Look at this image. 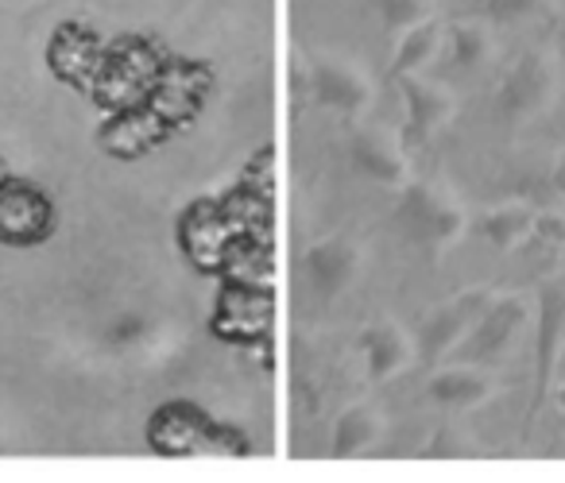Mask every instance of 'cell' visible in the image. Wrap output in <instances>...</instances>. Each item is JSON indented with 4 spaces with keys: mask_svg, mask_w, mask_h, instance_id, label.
Returning <instances> with one entry per match:
<instances>
[{
    "mask_svg": "<svg viewBox=\"0 0 565 483\" xmlns=\"http://www.w3.org/2000/svg\"><path fill=\"white\" fill-rule=\"evenodd\" d=\"M163 63H167L163 51H159L151 40H143V35H120L117 43L105 47V58L94 74L89 97L109 112H125V109H136V105H148Z\"/></svg>",
    "mask_w": 565,
    "mask_h": 483,
    "instance_id": "6da1fadb",
    "label": "cell"
},
{
    "mask_svg": "<svg viewBox=\"0 0 565 483\" xmlns=\"http://www.w3.org/2000/svg\"><path fill=\"white\" fill-rule=\"evenodd\" d=\"M148 444L163 457H248L252 441L233 426H217L190 402H167L151 414Z\"/></svg>",
    "mask_w": 565,
    "mask_h": 483,
    "instance_id": "7a4b0ae2",
    "label": "cell"
},
{
    "mask_svg": "<svg viewBox=\"0 0 565 483\" xmlns=\"http://www.w3.org/2000/svg\"><path fill=\"white\" fill-rule=\"evenodd\" d=\"M51 225H55V205L35 182H0V244L35 248V244H43L51 236Z\"/></svg>",
    "mask_w": 565,
    "mask_h": 483,
    "instance_id": "3957f363",
    "label": "cell"
},
{
    "mask_svg": "<svg viewBox=\"0 0 565 483\" xmlns=\"http://www.w3.org/2000/svg\"><path fill=\"white\" fill-rule=\"evenodd\" d=\"M275 325V290L225 282L213 313V333L228 344H264Z\"/></svg>",
    "mask_w": 565,
    "mask_h": 483,
    "instance_id": "277c9868",
    "label": "cell"
},
{
    "mask_svg": "<svg viewBox=\"0 0 565 483\" xmlns=\"http://www.w3.org/2000/svg\"><path fill=\"white\" fill-rule=\"evenodd\" d=\"M236 240H241V233L233 228L228 213L221 210V202L202 197V202H194L179 217V244L198 271L221 275V267H225V259H228V248H233Z\"/></svg>",
    "mask_w": 565,
    "mask_h": 483,
    "instance_id": "5b68a950",
    "label": "cell"
},
{
    "mask_svg": "<svg viewBox=\"0 0 565 483\" xmlns=\"http://www.w3.org/2000/svg\"><path fill=\"white\" fill-rule=\"evenodd\" d=\"M210 82H213L210 66L190 63V58H167L163 71H159L156 89H151V97H148V105L171 125V132H174V128L190 125V120L198 117L205 94H210Z\"/></svg>",
    "mask_w": 565,
    "mask_h": 483,
    "instance_id": "8992f818",
    "label": "cell"
},
{
    "mask_svg": "<svg viewBox=\"0 0 565 483\" xmlns=\"http://www.w3.org/2000/svg\"><path fill=\"white\" fill-rule=\"evenodd\" d=\"M399 225L415 244L446 248V244H454L461 236L465 213L449 197H441L434 186H411L399 205Z\"/></svg>",
    "mask_w": 565,
    "mask_h": 483,
    "instance_id": "52a82bcc",
    "label": "cell"
},
{
    "mask_svg": "<svg viewBox=\"0 0 565 483\" xmlns=\"http://www.w3.org/2000/svg\"><path fill=\"white\" fill-rule=\"evenodd\" d=\"M102 58H105L102 35L89 32V28L78 24V20L58 24L47 43L51 74H55L58 82H66V86L86 89V94H89V86H94V74H97V66H102Z\"/></svg>",
    "mask_w": 565,
    "mask_h": 483,
    "instance_id": "ba28073f",
    "label": "cell"
},
{
    "mask_svg": "<svg viewBox=\"0 0 565 483\" xmlns=\"http://www.w3.org/2000/svg\"><path fill=\"white\" fill-rule=\"evenodd\" d=\"M167 136H171V125H167L151 105L109 112V120L97 128L102 151H109L113 159H128V163H132V159H143L148 151H156Z\"/></svg>",
    "mask_w": 565,
    "mask_h": 483,
    "instance_id": "9c48e42d",
    "label": "cell"
},
{
    "mask_svg": "<svg viewBox=\"0 0 565 483\" xmlns=\"http://www.w3.org/2000/svg\"><path fill=\"white\" fill-rule=\"evenodd\" d=\"M484 310H488V298L480 294V290H472V294H461L457 302L441 305V310L426 321L423 336H418V356L423 359L446 356L449 348H457V344L469 336V329L477 325V318Z\"/></svg>",
    "mask_w": 565,
    "mask_h": 483,
    "instance_id": "30bf717a",
    "label": "cell"
},
{
    "mask_svg": "<svg viewBox=\"0 0 565 483\" xmlns=\"http://www.w3.org/2000/svg\"><path fill=\"white\" fill-rule=\"evenodd\" d=\"M554 97V71L546 66V58H523L515 71L508 74L500 97H495V109L508 120L534 117L542 105H550Z\"/></svg>",
    "mask_w": 565,
    "mask_h": 483,
    "instance_id": "8fae6325",
    "label": "cell"
},
{
    "mask_svg": "<svg viewBox=\"0 0 565 483\" xmlns=\"http://www.w3.org/2000/svg\"><path fill=\"white\" fill-rule=\"evenodd\" d=\"M526 321V305L519 298H508V302L492 305L477 318V325L469 329V336L461 341V352L469 359H492L500 356L511 344V336L519 333V325Z\"/></svg>",
    "mask_w": 565,
    "mask_h": 483,
    "instance_id": "7c38bea8",
    "label": "cell"
},
{
    "mask_svg": "<svg viewBox=\"0 0 565 483\" xmlns=\"http://www.w3.org/2000/svg\"><path fill=\"white\" fill-rule=\"evenodd\" d=\"M353 271H356V251H353V244L341 240V236L322 240L302 259V275H307V282L322 298L341 294V290L349 287V279H353Z\"/></svg>",
    "mask_w": 565,
    "mask_h": 483,
    "instance_id": "4fadbf2b",
    "label": "cell"
},
{
    "mask_svg": "<svg viewBox=\"0 0 565 483\" xmlns=\"http://www.w3.org/2000/svg\"><path fill=\"white\" fill-rule=\"evenodd\" d=\"M534 344H539V387L546 390L557 356H562V348H565V279L546 282V290H542Z\"/></svg>",
    "mask_w": 565,
    "mask_h": 483,
    "instance_id": "5bb4252c",
    "label": "cell"
},
{
    "mask_svg": "<svg viewBox=\"0 0 565 483\" xmlns=\"http://www.w3.org/2000/svg\"><path fill=\"white\" fill-rule=\"evenodd\" d=\"M315 97L333 112H361L372 101V86L345 63L322 58L315 66Z\"/></svg>",
    "mask_w": 565,
    "mask_h": 483,
    "instance_id": "9a60e30c",
    "label": "cell"
},
{
    "mask_svg": "<svg viewBox=\"0 0 565 483\" xmlns=\"http://www.w3.org/2000/svg\"><path fill=\"white\" fill-rule=\"evenodd\" d=\"M403 94H407V136L411 143H426L449 117V94L438 89L434 82H423L418 74H407Z\"/></svg>",
    "mask_w": 565,
    "mask_h": 483,
    "instance_id": "2e32d148",
    "label": "cell"
},
{
    "mask_svg": "<svg viewBox=\"0 0 565 483\" xmlns=\"http://www.w3.org/2000/svg\"><path fill=\"white\" fill-rule=\"evenodd\" d=\"M353 163L361 167L369 179L387 182V186H399L407 179V159H403V148L380 128H361L353 136Z\"/></svg>",
    "mask_w": 565,
    "mask_h": 483,
    "instance_id": "e0dca14e",
    "label": "cell"
},
{
    "mask_svg": "<svg viewBox=\"0 0 565 483\" xmlns=\"http://www.w3.org/2000/svg\"><path fill=\"white\" fill-rule=\"evenodd\" d=\"M411 356H415V344H411L407 333H403L399 325H392V321L372 325L369 333H364V359H369L372 383H384V379H392V375H399L403 367L411 364Z\"/></svg>",
    "mask_w": 565,
    "mask_h": 483,
    "instance_id": "ac0fdd59",
    "label": "cell"
},
{
    "mask_svg": "<svg viewBox=\"0 0 565 483\" xmlns=\"http://www.w3.org/2000/svg\"><path fill=\"white\" fill-rule=\"evenodd\" d=\"M221 279L241 282V287L275 290V264H271V240H256V236H241L228 248V259L221 267Z\"/></svg>",
    "mask_w": 565,
    "mask_h": 483,
    "instance_id": "d6986e66",
    "label": "cell"
},
{
    "mask_svg": "<svg viewBox=\"0 0 565 483\" xmlns=\"http://www.w3.org/2000/svg\"><path fill=\"white\" fill-rule=\"evenodd\" d=\"M271 202L275 197L259 194L252 186H236L233 194L221 197V210L228 213L233 228L241 236H256V240H271Z\"/></svg>",
    "mask_w": 565,
    "mask_h": 483,
    "instance_id": "ffe728a7",
    "label": "cell"
},
{
    "mask_svg": "<svg viewBox=\"0 0 565 483\" xmlns=\"http://www.w3.org/2000/svg\"><path fill=\"white\" fill-rule=\"evenodd\" d=\"M488 395H492V383H488V375H480L477 367H449V372L434 375V383H430V398L449 406V410H472V406H480Z\"/></svg>",
    "mask_w": 565,
    "mask_h": 483,
    "instance_id": "44dd1931",
    "label": "cell"
},
{
    "mask_svg": "<svg viewBox=\"0 0 565 483\" xmlns=\"http://www.w3.org/2000/svg\"><path fill=\"white\" fill-rule=\"evenodd\" d=\"M534 221H539V213L531 210V205L523 202H511V205H500V210L484 213V221H480V233L488 236V244H495V248H515V244H523L526 236L534 233Z\"/></svg>",
    "mask_w": 565,
    "mask_h": 483,
    "instance_id": "7402d4cb",
    "label": "cell"
},
{
    "mask_svg": "<svg viewBox=\"0 0 565 483\" xmlns=\"http://www.w3.org/2000/svg\"><path fill=\"white\" fill-rule=\"evenodd\" d=\"M380 441V414L372 406H353L338 418L333 429V452L338 457H361Z\"/></svg>",
    "mask_w": 565,
    "mask_h": 483,
    "instance_id": "603a6c76",
    "label": "cell"
},
{
    "mask_svg": "<svg viewBox=\"0 0 565 483\" xmlns=\"http://www.w3.org/2000/svg\"><path fill=\"white\" fill-rule=\"evenodd\" d=\"M438 43H441V28L434 20H423L411 32H403L399 51L392 58V74L395 78H407V74H418L423 66H430L434 55H438Z\"/></svg>",
    "mask_w": 565,
    "mask_h": 483,
    "instance_id": "cb8c5ba5",
    "label": "cell"
},
{
    "mask_svg": "<svg viewBox=\"0 0 565 483\" xmlns=\"http://www.w3.org/2000/svg\"><path fill=\"white\" fill-rule=\"evenodd\" d=\"M376 12L392 32H411L423 24V0H376Z\"/></svg>",
    "mask_w": 565,
    "mask_h": 483,
    "instance_id": "d4e9b609",
    "label": "cell"
},
{
    "mask_svg": "<svg viewBox=\"0 0 565 483\" xmlns=\"http://www.w3.org/2000/svg\"><path fill=\"white\" fill-rule=\"evenodd\" d=\"M449 51H454L457 66H477L488 51V40H484L480 28H454V35H449Z\"/></svg>",
    "mask_w": 565,
    "mask_h": 483,
    "instance_id": "484cf974",
    "label": "cell"
},
{
    "mask_svg": "<svg viewBox=\"0 0 565 483\" xmlns=\"http://www.w3.org/2000/svg\"><path fill=\"white\" fill-rule=\"evenodd\" d=\"M271 167H275V151H259V155L248 163V171H244V186L275 197V171Z\"/></svg>",
    "mask_w": 565,
    "mask_h": 483,
    "instance_id": "4316f807",
    "label": "cell"
},
{
    "mask_svg": "<svg viewBox=\"0 0 565 483\" xmlns=\"http://www.w3.org/2000/svg\"><path fill=\"white\" fill-rule=\"evenodd\" d=\"M539 4H542V0H492V12L503 20V24H515V20L539 12Z\"/></svg>",
    "mask_w": 565,
    "mask_h": 483,
    "instance_id": "83f0119b",
    "label": "cell"
},
{
    "mask_svg": "<svg viewBox=\"0 0 565 483\" xmlns=\"http://www.w3.org/2000/svg\"><path fill=\"white\" fill-rule=\"evenodd\" d=\"M534 233L546 236L550 244H562V240H565V221H562V217H554V213H546V217L534 221Z\"/></svg>",
    "mask_w": 565,
    "mask_h": 483,
    "instance_id": "f1b7e54d",
    "label": "cell"
},
{
    "mask_svg": "<svg viewBox=\"0 0 565 483\" xmlns=\"http://www.w3.org/2000/svg\"><path fill=\"white\" fill-rule=\"evenodd\" d=\"M557 406H562V414H565V383L557 387Z\"/></svg>",
    "mask_w": 565,
    "mask_h": 483,
    "instance_id": "f546056e",
    "label": "cell"
},
{
    "mask_svg": "<svg viewBox=\"0 0 565 483\" xmlns=\"http://www.w3.org/2000/svg\"><path fill=\"white\" fill-rule=\"evenodd\" d=\"M9 179V167H4V159H0V182Z\"/></svg>",
    "mask_w": 565,
    "mask_h": 483,
    "instance_id": "4dcf8cb0",
    "label": "cell"
}]
</instances>
